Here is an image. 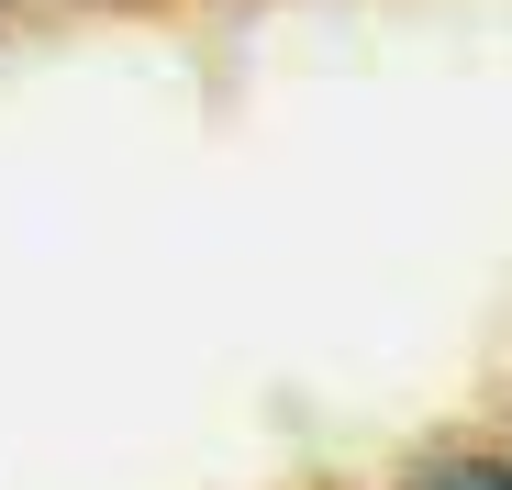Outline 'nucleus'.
I'll return each mask as SVG.
<instances>
[{"label":"nucleus","instance_id":"nucleus-2","mask_svg":"<svg viewBox=\"0 0 512 490\" xmlns=\"http://www.w3.org/2000/svg\"><path fill=\"white\" fill-rule=\"evenodd\" d=\"M67 12H101V0H67Z\"/></svg>","mask_w":512,"mask_h":490},{"label":"nucleus","instance_id":"nucleus-1","mask_svg":"<svg viewBox=\"0 0 512 490\" xmlns=\"http://www.w3.org/2000/svg\"><path fill=\"white\" fill-rule=\"evenodd\" d=\"M390 490H512V435H435L390 468Z\"/></svg>","mask_w":512,"mask_h":490},{"label":"nucleus","instance_id":"nucleus-3","mask_svg":"<svg viewBox=\"0 0 512 490\" xmlns=\"http://www.w3.org/2000/svg\"><path fill=\"white\" fill-rule=\"evenodd\" d=\"M0 12H12V0H0Z\"/></svg>","mask_w":512,"mask_h":490}]
</instances>
